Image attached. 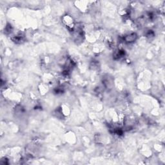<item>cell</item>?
<instances>
[{
  "label": "cell",
  "mask_w": 165,
  "mask_h": 165,
  "mask_svg": "<svg viewBox=\"0 0 165 165\" xmlns=\"http://www.w3.org/2000/svg\"><path fill=\"white\" fill-rule=\"evenodd\" d=\"M137 38L136 34H134V33H132V34H130L129 35H128L127 36L125 37V40L128 42H132V41H134Z\"/></svg>",
  "instance_id": "1"
}]
</instances>
